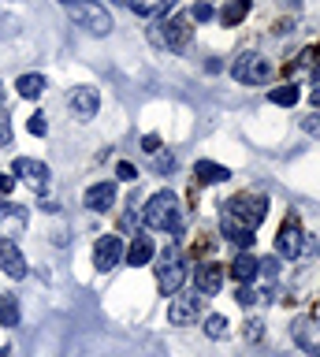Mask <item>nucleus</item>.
Masks as SVG:
<instances>
[{
  "label": "nucleus",
  "instance_id": "393cba45",
  "mask_svg": "<svg viewBox=\"0 0 320 357\" xmlns=\"http://www.w3.org/2000/svg\"><path fill=\"white\" fill-rule=\"evenodd\" d=\"M15 324H19V301L0 298V328H15Z\"/></svg>",
  "mask_w": 320,
  "mask_h": 357
},
{
  "label": "nucleus",
  "instance_id": "473e14b6",
  "mask_svg": "<svg viewBox=\"0 0 320 357\" xmlns=\"http://www.w3.org/2000/svg\"><path fill=\"white\" fill-rule=\"evenodd\" d=\"M213 15H216V11H213V4H194V19H197V22H208Z\"/></svg>",
  "mask_w": 320,
  "mask_h": 357
},
{
  "label": "nucleus",
  "instance_id": "ea45409f",
  "mask_svg": "<svg viewBox=\"0 0 320 357\" xmlns=\"http://www.w3.org/2000/svg\"><path fill=\"white\" fill-rule=\"evenodd\" d=\"M0 100H4V86H0Z\"/></svg>",
  "mask_w": 320,
  "mask_h": 357
},
{
  "label": "nucleus",
  "instance_id": "c85d7f7f",
  "mask_svg": "<svg viewBox=\"0 0 320 357\" xmlns=\"http://www.w3.org/2000/svg\"><path fill=\"white\" fill-rule=\"evenodd\" d=\"M116 175L127 178V183H135V178H138V167L130 164V160H119V164H116Z\"/></svg>",
  "mask_w": 320,
  "mask_h": 357
},
{
  "label": "nucleus",
  "instance_id": "a878e982",
  "mask_svg": "<svg viewBox=\"0 0 320 357\" xmlns=\"http://www.w3.org/2000/svg\"><path fill=\"white\" fill-rule=\"evenodd\" d=\"M224 331H227V320L220 317V312H216V317H208V320H205V335H208V339H220Z\"/></svg>",
  "mask_w": 320,
  "mask_h": 357
},
{
  "label": "nucleus",
  "instance_id": "412c9836",
  "mask_svg": "<svg viewBox=\"0 0 320 357\" xmlns=\"http://www.w3.org/2000/svg\"><path fill=\"white\" fill-rule=\"evenodd\" d=\"M0 227L23 231V227H26V212L19 208V205H8V201H0Z\"/></svg>",
  "mask_w": 320,
  "mask_h": 357
},
{
  "label": "nucleus",
  "instance_id": "aec40b11",
  "mask_svg": "<svg viewBox=\"0 0 320 357\" xmlns=\"http://www.w3.org/2000/svg\"><path fill=\"white\" fill-rule=\"evenodd\" d=\"M130 11H138V15H168L175 0H123Z\"/></svg>",
  "mask_w": 320,
  "mask_h": 357
},
{
  "label": "nucleus",
  "instance_id": "2eb2a0df",
  "mask_svg": "<svg viewBox=\"0 0 320 357\" xmlns=\"http://www.w3.org/2000/svg\"><path fill=\"white\" fill-rule=\"evenodd\" d=\"M220 234H224L227 242H235L238 250H253V242H257V238H253V231L242 227L238 220H231L227 212H220Z\"/></svg>",
  "mask_w": 320,
  "mask_h": 357
},
{
  "label": "nucleus",
  "instance_id": "20e7f679",
  "mask_svg": "<svg viewBox=\"0 0 320 357\" xmlns=\"http://www.w3.org/2000/svg\"><path fill=\"white\" fill-rule=\"evenodd\" d=\"M68 11L82 30L93 33V38H108V33H112V15H108V8H101V0H75Z\"/></svg>",
  "mask_w": 320,
  "mask_h": 357
},
{
  "label": "nucleus",
  "instance_id": "7ed1b4c3",
  "mask_svg": "<svg viewBox=\"0 0 320 357\" xmlns=\"http://www.w3.org/2000/svg\"><path fill=\"white\" fill-rule=\"evenodd\" d=\"M186 283V261H183V250L179 245H164V253H160V264H157V287H160V294L164 298H175L183 290Z\"/></svg>",
  "mask_w": 320,
  "mask_h": 357
},
{
  "label": "nucleus",
  "instance_id": "a211bd4d",
  "mask_svg": "<svg viewBox=\"0 0 320 357\" xmlns=\"http://www.w3.org/2000/svg\"><path fill=\"white\" fill-rule=\"evenodd\" d=\"M153 253H157V245H153V238H146V234H135V238H130V245L123 250V257L130 261V268L149 264V261H153Z\"/></svg>",
  "mask_w": 320,
  "mask_h": 357
},
{
  "label": "nucleus",
  "instance_id": "b1692460",
  "mask_svg": "<svg viewBox=\"0 0 320 357\" xmlns=\"http://www.w3.org/2000/svg\"><path fill=\"white\" fill-rule=\"evenodd\" d=\"M298 97H302V93H298V86H275L268 93V100H272V105H280V108H294Z\"/></svg>",
  "mask_w": 320,
  "mask_h": 357
},
{
  "label": "nucleus",
  "instance_id": "4c0bfd02",
  "mask_svg": "<svg viewBox=\"0 0 320 357\" xmlns=\"http://www.w3.org/2000/svg\"><path fill=\"white\" fill-rule=\"evenodd\" d=\"M0 357H12V350H8V346H0Z\"/></svg>",
  "mask_w": 320,
  "mask_h": 357
},
{
  "label": "nucleus",
  "instance_id": "0eeeda50",
  "mask_svg": "<svg viewBox=\"0 0 320 357\" xmlns=\"http://www.w3.org/2000/svg\"><path fill=\"white\" fill-rule=\"evenodd\" d=\"M302 223H298V216H287L283 227L275 231V257H283V261H294V257H302Z\"/></svg>",
  "mask_w": 320,
  "mask_h": 357
},
{
  "label": "nucleus",
  "instance_id": "39448f33",
  "mask_svg": "<svg viewBox=\"0 0 320 357\" xmlns=\"http://www.w3.org/2000/svg\"><path fill=\"white\" fill-rule=\"evenodd\" d=\"M231 75H235V82L242 86H264V82H272V60L268 56H261V52H242L235 63H231Z\"/></svg>",
  "mask_w": 320,
  "mask_h": 357
},
{
  "label": "nucleus",
  "instance_id": "9d476101",
  "mask_svg": "<svg viewBox=\"0 0 320 357\" xmlns=\"http://www.w3.org/2000/svg\"><path fill=\"white\" fill-rule=\"evenodd\" d=\"M291 335H294V342L302 346L305 354L320 357V320H317V317H294Z\"/></svg>",
  "mask_w": 320,
  "mask_h": 357
},
{
  "label": "nucleus",
  "instance_id": "2f4dec72",
  "mask_svg": "<svg viewBox=\"0 0 320 357\" xmlns=\"http://www.w3.org/2000/svg\"><path fill=\"white\" fill-rule=\"evenodd\" d=\"M302 130L309 134V138H317V142H320V116H309V119H302Z\"/></svg>",
  "mask_w": 320,
  "mask_h": 357
},
{
  "label": "nucleus",
  "instance_id": "f257e3e1",
  "mask_svg": "<svg viewBox=\"0 0 320 357\" xmlns=\"http://www.w3.org/2000/svg\"><path fill=\"white\" fill-rule=\"evenodd\" d=\"M142 223L149 231H168V234H183V208H179V197L172 190H160L146 201L142 208Z\"/></svg>",
  "mask_w": 320,
  "mask_h": 357
},
{
  "label": "nucleus",
  "instance_id": "f3484780",
  "mask_svg": "<svg viewBox=\"0 0 320 357\" xmlns=\"http://www.w3.org/2000/svg\"><path fill=\"white\" fill-rule=\"evenodd\" d=\"M231 275H235L238 283H253V279L261 275V261L250 250H238V257L231 261Z\"/></svg>",
  "mask_w": 320,
  "mask_h": 357
},
{
  "label": "nucleus",
  "instance_id": "e433bc0d",
  "mask_svg": "<svg viewBox=\"0 0 320 357\" xmlns=\"http://www.w3.org/2000/svg\"><path fill=\"white\" fill-rule=\"evenodd\" d=\"M309 105L320 108V86H317V89H309Z\"/></svg>",
  "mask_w": 320,
  "mask_h": 357
},
{
  "label": "nucleus",
  "instance_id": "6e6552de",
  "mask_svg": "<svg viewBox=\"0 0 320 357\" xmlns=\"http://www.w3.org/2000/svg\"><path fill=\"white\" fill-rule=\"evenodd\" d=\"M12 172L15 178H23L26 186H34L38 194H45L49 183H52V172H49V164H41V160H30V156H19V160L12 164Z\"/></svg>",
  "mask_w": 320,
  "mask_h": 357
},
{
  "label": "nucleus",
  "instance_id": "5701e85b",
  "mask_svg": "<svg viewBox=\"0 0 320 357\" xmlns=\"http://www.w3.org/2000/svg\"><path fill=\"white\" fill-rule=\"evenodd\" d=\"M246 15H250V0H231V4L220 11V19H224L227 26H238V22L246 19Z\"/></svg>",
  "mask_w": 320,
  "mask_h": 357
},
{
  "label": "nucleus",
  "instance_id": "1a4fd4ad",
  "mask_svg": "<svg viewBox=\"0 0 320 357\" xmlns=\"http://www.w3.org/2000/svg\"><path fill=\"white\" fill-rule=\"evenodd\" d=\"M119 261H123V238H119V234H101L93 245V264L101 268V272H112Z\"/></svg>",
  "mask_w": 320,
  "mask_h": 357
},
{
  "label": "nucleus",
  "instance_id": "72a5a7b5",
  "mask_svg": "<svg viewBox=\"0 0 320 357\" xmlns=\"http://www.w3.org/2000/svg\"><path fill=\"white\" fill-rule=\"evenodd\" d=\"M246 335H250V339H261V320H253V324H246Z\"/></svg>",
  "mask_w": 320,
  "mask_h": 357
},
{
  "label": "nucleus",
  "instance_id": "ddd939ff",
  "mask_svg": "<svg viewBox=\"0 0 320 357\" xmlns=\"http://www.w3.org/2000/svg\"><path fill=\"white\" fill-rule=\"evenodd\" d=\"M194 287L201 290V294H220V287H224V268L216 261H205L194 268Z\"/></svg>",
  "mask_w": 320,
  "mask_h": 357
},
{
  "label": "nucleus",
  "instance_id": "bb28decb",
  "mask_svg": "<svg viewBox=\"0 0 320 357\" xmlns=\"http://www.w3.org/2000/svg\"><path fill=\"white\" fill-rule=\"evenodd\" d=\"M4 145H12V116L0 108V149H4Z\"/></svg>",
  "mask_w": 320,
  "mask_h": 357
},
{
  "label": "nucleus",
  "instance_id": "f8f14e48",
  "mask_svg": "<svg viewBox=\"0 0 320 357\" xmlns=\"http://www.w3.org/2000/svg\"><path fill=\"white\" fill-rule=\"evenodd\" d=\"M0 268H4L8 279H26V257L19 253L12 238H0Z\"/></svg>",
  "mask_w": 320,
  "mask_h": 357
},
{
  "label": "nucleus",
  "instance_id": "4be33fe9",
  "mask_svg": "<svg viewBox=\"0 0 320 357\" xmlns=\"http://www.w3.org/2000/svg\"><path fill=\"white\" fill-rule=\"evenodd\" d=\"M15 89H19V97L38 100L41 93H45V78H41V75H23V78L15 82Z\"/></svg>",
  "mask_w": 320,
  "mask_h": 357
},
{
  "label": "nucleus",
  "instance_id": "6ab92c4d",
  "mask_svg": "<svg viewBox=\"0 0 320 357\" xmlns=\"http://www.w3.org/2000/svg\"><path fill=\"white\" fill-rule=\"evenodd\" d=\"M194 175H197V183H205V186H216V183H227L231 178V172L224 164H216V160H197Z\"/></svg>",
  "mask_w": 320,
  "mask_h": 357
},
{
  "label": "nucleus",
  "instance_id": "f704fd0d",
  "mask_svg": "<svg viewBox=\"0 0 320 357\" xmlns=\"http://www.w3.org/2000/svg\"><path fill=\"white\" fill-rule=\"evenodd\" d=\"M12 183H15V178H8V175H0V194H12Z\"/></svg>",
  "mask_w": 320,
  "mask_h": 357
},
{
  "label": "nucleus",
  "instance_id": "cd10ccee",
  "mask_svg": "<svg viewBox=\"0 0 320 357\" xmlns=\"http://www.w3.org/2000/svg\"><path fill=\"white\" fill-rule=\"evenodd\" d=\"M26 127H30V134H38V138H41V134L49 130V119H45V112H34V116H30V123H26Z\"/></svg>",
  "mask_w": 320,
  "mask_h": 357
},
{
  "label": "nucleus",
  "instance_id": "f03ea898",
  "mask_svg": "<svg viewBox=\"0 0 320 357\" xmlns=\"http://www.w3.org/2000/svg\"><path fill=\"white\" fill-rule=\"evenodd\" d=\"M224 212L231 220H238L242 227H250V231H257L261 227V220L268 216V197L257 194V190H242V194H235L224 205Z\"/></svg>",
  "mask_w": 320,
  "mask_h": 357
},
{
  "label": "nucleus",
  "instance_id": "7c9ffc66",
  "mask_svg": "<svg viewBox=\"0 0 320 357\" xmlns=\"http://www.w3.org/2000/svg\"><path fill=\"white\" fill-rule=\"evenodd\" d=\"M142 149H146L149 156H157L164 145H160V134H146V138H142Z\"/></svg>",
  "mask_w": 320,
  "mask_h": 357
},
{
  "label": "nucleus",
  "instance_id": "9b49d317",
  "mask_svg": "<svg viewBox=\"0 0 320 357\" xmlns=\"http://www.w3.org/2000/svg\"><path fill=\"white\" fill-rule=\"evenodd\" d=\"M68 105H71V112L79 119H93L97 108H101V93H97L93 86H75L71 97H68Z\"/></svg>",
  "mask_w": 320,
  "mask_h": 357
},
{
  "label": "nucleus",
  "instance_id": "4468645a",
  "mask_svg": "<svg viewBox=\"0 0 320 357\" xmlns=\"http://www.w3.org/2000/svg\"><path fill=\"white\" fill-rule=\"evenodd\" d=\"M82 201H86V208H90V212H108L116 205V183H108V178H105V183H93L90 190H86Z\"/></svg>",
  "mask_w": 320,
  "mask_h": 357
},
{
  "label": "nucleus",
  "instance_id": "c9c22d12",
  "mask_svg": "<svg viewBox=\"0 0 320 357\" xmlns=\"http://www.w3.org/2000/svg\"><path fill=\"white\" fill-rule=\"evenodd\" d=\"M172 164H175V160H172V156H168V153H164V156H160V160H157V167H160V172H172Z\"/></svg>",
  "mask_w": 320,
  "mask_h": 357
},
{
  "label": "nucleus",
  "instance_id": "c756f323",
  "mask_svg": "<svg viewBox=\"0 0 320 357\" xmlns=\"http://www.w3.org/2000/svg\"><path fill=\"white\" fill-rule=\"evenodd\" d=\"M235 301H238V305H253V301H257V290H253L250 283H242L238 294H235Z\"/></svg>",
  "mask_w": 320,
  "mask_h": 357
},
{
  "label": "nucleus",
  "instance_id": "dca6fc26",
  "mask_svg": "<svg viewBox=\"0 0 320 357\" xmlns=\"http://www.w3.org/2000/svg\"><path fill=\"white\" fill-rule=\"evenodd\" d=\"M197 317H201V298H190V294L172 298V309H168V320L172 324H190Z\"/></svg>",
  "mask_w": 320,
  "mask_h": 357
},
{
  "label": "nucleus",
  "instance_id": "423d86ee",
  "mask_svg": "<svg viewBox=\"0 0 320 357\" xmlns=\"http://www.w3.org/2000/svg\"><path fill=\"white\" fill-rule=\"evenodd\" d=\"M160 33H153V41L168 45L172 52H186L190 49V15H172L168 22H160V26H153Z\"/></svg>",
  "mask_w": 320,
  "mask_h": 357
},
{
  "label": "nucleus",
  "instance_id": "58836bf2",
  "mask_svg": "<svg viewBox=\"0 0 320 357\" xmlns=\"http://www.w3.org/2000/svg\"><path fill=\"white\" fill-rule=\"evenodd\" d=\"M56 4H63V8H71V4H75V0H56Z\"/></svg>",
  "mask_w": 320,
  "mask_h": 357
}]
</instances>
